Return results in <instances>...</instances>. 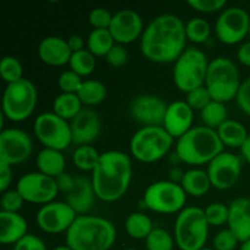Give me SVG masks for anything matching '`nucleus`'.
<instances>
[{"instance_id": "18", "label": "nucleus", "mask_w": 250, "mask_h": 250, "mask_svg": "<svg viewBox=\"0 0 250 250\" xmlns=\"http://www.w3.org/2000/svg\"><path fill=\"white\" fill-rule=\"evenodd\" d=\"M144 29L146 28L141 15L134 10L126 9L114 14L109 31L114 37L115 43L125 45L142 38Z\"/></svg>"}, {"instance_id": "11", "label": "nucleus", "mask_w": 250, "mask_h": 250, "mask_svg": "<svg viewBox=\"0 0 250 250\" xmlns=\"http://www.w3.org/2000/svg\"><path fill=\"white\" fill-rule=\"evenodd\" d=\"M33 131L37 139L45 148L62 151L73 143L70 122L61 119L53 111L43 112L37 116L33 124Z\"/></svg>"}, {"instance_id": "25", "label": "nucleus", "mask_w": 250, "mask_h": 250, "mask_svg": "<svg viewBox=\"0 0 250 250\" xmlns=\"http://www.w3.org/2000/svg\"><path fill=\"white\" fill-rule=\"evenodd\" d=\"M38 172L49 177L56 178L59 175L65 172L66 160L62 151L55 150V149L44 148L39 151L36 159Z\"/></svg>"}, {"instance_id": "53", "label": "nucleus", "mask_w": 250, "mask_h": 250, "mask_svg": "<svg viewBox=\"0 0 250 250\" xmlns=\"http://www.w3.org/2000/svg\"><path fill=\"white\" fill-rule=\"evenodd\" d=\"M241 154H242V158L247 161V163L250 164V134L247 138L246 143L243 144V146L241 148Z\"/></svg>"}, {"instance_id": "28", "label": "nucleus", "mask_w": 250, "mask_h": 250, "mask_svg": "<svg viewBox=\"0 0 250 250\" xmlns=\"http://www.w3.org/2000/svg\"><path fill=\"white\" fill-rule=\"evenodd\" d=\"M82 102L77 94L61 93L54 99L53 112L70 122L83 110Z\"/></svg>"}, {"instance_id": "29", "label": "nucleus", "mask_w": 250, "mask_h": 250, "mask_svg": "<svg viewBox=\"0 0 250 250\" xmlns=\"http://www.w3.org/2000/svg\"><path fill=\"white\" fill-rule=\"evenodd\" d=\"M125 229L131 238L146 241V237L154 229L153 221L144 212H132L127 216L126 221H125Z\"/></svg>"}, {"instance_id": "31", "label": "nucleus", "mask_w": 250, "mask_h": 250, "mask_svg": "<svg viewBox=\"0 0 250 250\" xmlns=\"http://www.w3.org/2000/svg\"><path fill=\"white\" fill-rule=\"evenodd\" d=\"M115 39L109 29H93L87 39V49L97 56H106L115 45Z\"/></svg>"}, {"instance_id": "16", "label": "nucleus", "mask_w": 250, "mask_h": 250, "mask_svg": "<svg viewBox=\"0 0 250 250\" xmlns=\"http://www.w3.org/2000/svg\"><path fill=\"white\" fill-rule=\"evenodd\" d=\"M33 151V142L28 133L19 128L0 132V163L10 166L24 163Z\"/></svg>"}, {"instance_id": "55", "label": "nucleus", "mask_w": 250, "mask_h": 250, "mask_svg": "<svg viewBox=\"0 0 250 250\" xmlns=\"http://www.w3.org/2000/svg\"><path fill=\"white\" fill-rule=\"evenodd\" d=\"M53 250H72L71 248H68L67 246H59L56 248H54Z\"/></svg>"}, {"instance_id": "27", "label": "nucleus", "mask_w": 250, "mask_h": 250, "mask_svg": "<svg viewBox=\"0 0 250 250\" xmlns=\"http://www.w3.org/2000/svg\"><path fill=\"white\" fill-rule=\"evenodd\" d=\"M220 141L224 146H229L232 149H241L246 143L249 133L243 124L236 120H227L219 128L216 129Z\"/></svg>"}, {"instance_id": "22", "label": "nucleus", "mask_w": 250, "mask_h": 250, "mask_svg": "<svg viewBox=\"0 0 250 250\" xmlns=\"http://www.w3.org/2000/svg\"><path fill=\"white\" fill-rule=\"evenodd\" d=\"M38 55L39 59L46 65L60 67L70 62L72 51L68 46L67 39L50 36L42 39L38 45Z\"/></svg>"}, {"instance_id": "23", "label": "nucleus", "mask_w": 250, "mask_h": 250, "mask_svg": "<svg viewBox=\"0 0 250 250\" xmlns=\"http://www.w3.org/2000/svg\"><path fill=\"white\" fill-rule=\"evenodd\" d=\"M229 208V229L238 238L239 243H243L250 239V199L237 198L232 200Z\"/></svg>"}, {"instance_id": "38", "label": "nucleus", "mask_w": 250, "mask_h": 250, "mask_svg": "<svg viewBox=\"0 0 250 250\" xmlns=\"http://www.w3.org/2000/svg\"><path fill=\"white\" fill-rule=\"evenodd\" d=\"M209 226L221 227L229 222V208L224 203H211L204 209Z\"/></svg>"}, {"instance_id": "15", "label": "nucleus", "mask_w": 250, "mask_h": 250, "mask_svg": "<svg viewBox=\"0 0 250 250\" xmlns=\"http://www.w3.org/2000/svg\"><path fill=\"white\" fill-rule=\"evenodd\" d=\"M78 216L66 202H51L38 210L36 222L42 231L49 234L66 233Z\"/></svg>"}, {"instance_id": "33", "label": "nucleus", "mask_w": 250, "mask_h": 250, "mask_svg": "<svg viewBox=\"0 0 250 250\" xmlns=\"http://www.w3.org/2000/svg\"><path fill=\"white\" fill-rule=\"evenodd\" d=\"M200 117L205 127L216 131L225 121H227V107L225 103L212 100L200 111Z\"/></svg>"}, {"instance_id": "7", "label": "nucleus", "mask_w": 250, "mask_h": 250, "mask_svg": "<svg viewBox=\"0 0 250 250\" xmlns=\"http://www.w3.org/2000/svg\"><path fill=\"white\" fill-rule=\"evenodd\" d=\"M173 142L163 126L142 127L132 136L129 151L141 163L153 164L167 155Z\"/></svg>"}, {"instance_id": "47", "label": "nucleus", "mask_w": 250, "mask_h": 250, "mask_svg": "<svg viewBox=\"0 0 250 250\" xmlns=\"http://www.w3.org/2000/svg\"><path fill=\"white\" fill-rule=\"evenodd\" d=\"M236 102L239 109L250 117V76L242 82Z\"/></svg>"}, {"instance_id": "20", "label": "nucleus", "mask_w": 250, "mask_h": 250, "mask_svg": "<svg viewBox=\"0 0 250 250\" xmlns=\"http://www.w3.org/2000/svg\"><path fill=\"white\" fill-rule=\"evenodd\" d=\"M194 110L186 100H177L168 104L163 127L173 139H180L193 128Z\"/></svg>"}, {"instance_id": "52", "label": "nucleus", "mask_w": 250, "mask_h": 250, "mask_svg": "<svg viewBox=\"0 0 250 250\" xmlns=\"http://www.w3.org/2000/svg\"><path fill=\"white\" fill-rule=\"evenodd\" d=\"M168 176H170V181H172L175 183H180L181 185L183 176H185V171L181 167H178V166H172V168L168 172Z\"/></svg>"}, {"instance_id": "39", "label": "nucleus", "mask_w": 250, "mask_h": 250, "mask_svg": "<svg viewBox=\"0 0 250 250\" xmlns=\"http://www.w3.org/2000/svg\"><path fill=\"white\" fill-rule=\"evenodd\" d=\"M186 102L194 111H202L204 107H207L212 102V97L209 90H208V88L203 85V87H199L197 89H193L192 92L187 93Z\"/></svg>"}, {"instance_id": "36", "label": "nucleus", "mask_w": 250, "mask_h": 250, "mask_svg": "<svg viewBox=\"0 0 250 250\" xmlns=\"http://www.w3.org/2000/svg\"><path fill=\"white\" fill-rule=\"evenodd\" d=\"M175 243V237L160 227L154 229L146 239V250H173Z\"/></svg>"}, {"instance_id": "51", "label": "nucleus", "mask_w": 250, "mask_h": 250, "mask_svg": "<svg viewBox=\"0 0 250 250\" xmlns=\"http://www.w3.org/2000/svg\"><path fill=\"white\" fill-rule=\"evenodd\" d=\"M67 43L72 53H77V51L83 50L85 46L84 39L81 36H78V34H72V36L67 39Z\"/></svg>"}, {"instance_id": "19", "label": "nucleus", "mask_w": 250, "mask_h": 250, "mask_svg": "<svg viewBox=\"0 0 250 250\" xmlns=\"http://www.w3.org/2000/svg\"><path fill=\"white\" fill-rule=\"evenodd\" d=\"M72 142L76 146H92L99 138L102 121L94 110L83 109L77 116L70 121Z\"/></svg>"}, {"instance_id": "14", "label": "nucleus", "mask_w": 250, "mask_h": 250, "mask_svg": "<svg viewBox=\"0 0 250 250\" xmlns=\"http://www.w3.org/2000/svg\"><path fill=\"white\" fill-rule=\"evenodd\" d=\"M207 172L212 187L219 190L231 189L242 175V158L231 151H222L208 165Z\"/></svg>"}, {"instance_id": "8", "label": "nucleus", "mask_w": 250, "mask_h": 250, "mask_svg": "<svg viewBox=\"0 0 250 250\" xmlns=\"http://www.w3.org/2000/svg\"><path fill=\"white\" fill-rule=\"evenodd\" d=\"M209 63L207 54L203 50L193 46L186 49L173 66L172 75L176 87L187 94L205 85Z\"/></svg>"}, {"instance_id": "26", "label": "nucleus", "mask_w": 250, "mask_h": 250, "mask_svg": "<svg viewBox=\"0 0 250 250\" xmlns=\"http://www.w3.org/2000/svg\"><path fill=\"white\" fill-rule=\"evenodd\" d=\"M181 186H182L186 194L195 198L205 195L212 187L211 181H210L207 171L197 167L186 171Z\"/></svg>"}, {"instance_id": "42", "label": "nucleus", "mask_w": 250, "mask_h": 250, "mask_svg": "<svg viewBox=\"0 0 250 250\" xmlns=\"http://www.w3.org/2000/svg\"><path fill=\"white\" fill-rule=\"evenodd\" d=\"M112 17L114 15L105 7H95L89 12L88 20L94 29H109Z\"/></svg>"}, {"instance_id": "44", "label": "nucleus", "mask_w": 250, "mask_h": 250, "mask_svg": "<svg viewBox=\"0 0 250 250\" xmlns=\"http://www.w3.org/2000/svg\"><path fill=\"white\" fill-rule=\"evenodd\" d=\"M187 4L198 12L214 14V12L224 11L227 2L226 0H189Z\"/></svg>"}, {"instance_id": "30", "label": "nucleus", "mask_w": 250, "mask_h": 250, "mask_svg": "<svg viewBox=\"0 0 250 250\" xmlns=\"http://www.w3.org/2000/svg\"><path fill=\"white\" fill-rule=\"evenodd\" d=\"M77 95L83 105L95 106V105L102 104L106 99L107 89L104 83H102L100 81L85 80L83 81L82 87L78 90Z\"/></svg>"}, {"instance_id": "57", "label": "nucleus", "mask_w": 250, "mask_h": 250, "mask_svg": "<svg viewBox=\"0 0 250 250\" xmlns=\"http://www.w3.org/2000/svg\"><path fill=\"white\" fill-rule=\"evenodd\" d=\"M124 250H137V249H133V248H127V249H124Z\"/></svg>"}, {"instance_id": "54", "label": "nucleus", "mask_w": 250, "mask_h": 250, "mask_svg": "<svg viewBox=\"0 0 250 250\" xmlns=\"http://www.w3.org/2000/svg\"><path fill=\"white\" fill-rule=\"evenodd\" d=\"M239 250H250V239L241 243V248H239Z\"/></svg>"}, {"instance_id": "4", "label": "nucleus", "mask_w": 250, "mask_h": 250, "mask_svg": "<svg viewBox=\"0 0 250 250\" xmlns=\"http://www.w3.org/2000/svg\"><path fill=\"white\" fill-rule=\"evenodd\" d=\"M224 144L216 131L205 126L193 127L185 136L177 139L176 151L182 164L192 166L209 165L224 151Z\"/></svg>"}, {"instance_id": "21", "label": "nucleus", "mask_w": 250, "mask_h": 250, "mask_svg": "<svg viewBox=\"0 0 250 250\" xmlns=\"http://www.w3.org/2000/svg\"><path fill=\"white\" fill-rule=\"evenodd\" d=\"M95 199L98 198L92 180L85 176H75V185L72 189L65 194V202L77 215H87L94 207Z\"/></svg>"}, {"instance_id": "56", "label": "nucleus", "mask_w": 250, "mask_h": 250, "mask_svg": "<svg viewBox=\"0 0 250 250\" xmlns=\"http://www.w3.org/2000/svg\"><path fill=\"white\" fill-rule=\"evenodd\" d=\"M200 250H215L214 248H203V249H200Z\"/></svg>"}, {"instance_id": "45", "label": "nucleus", "mask_w": 250, "mask_h": 250, "mask_svg": "<svg viewBox=\"0 0 250 250\" xmlns=\"http://www.w3.org/2000/svg\"><path fill=\"white\" fill-rule=\"evenodd\" d=\"M105 60L111 67L120 68L126 65L127 61H128V53L124 45L116 43L112 46L111 50L107 53V55L105 56Z\"/></svg>"}, {"instance_id": "17", "label": "nucleus", "mask_w": 250, "mask_h": 250, "mask_svg": "<svg viewBox=\"0 0 250 250\" xmlns=\"http://www.w3.org/2000/svg\"><path fill=\"white\" fill-rule=\"evenodd\" d=\"M168 104L154 94H141L129 104V115L143 127L163 126Z\"/></svg>"}, {"instance_id": "34", "label": "nucleus", "mask_w": 250, "mask_h": 250, "mask_svg": "<svg viewBox=\"0 0 250 250\" xmlns=\"http://www.w3.org/2000/svg\"><path fill=\"white\" fill-rule=\"evenodd\" d=\"M68 66H70V70L80 75L81 77H87L92 75L93 71L95 70L97 59L88 49H83L77 53H72Z\"/></svg>"}, {"instance_id": "24", "label": "nucleus", "mask_w": 250, "mask_h": 250, "mask_svg": "<svg viewBox=\"0 0 250 250\" xmlns=\"http://www.w3.org/2000/svg\"><path fill=\"white\" fill-rule=\"evenodd\" d=\"M28 234V225L20 212L0 211V243L16 244Z\"/></svg>"}, {"instance_id": "6", "label": "nucleus", "mask_w": 250, "mask_h": 250, "mask_svg": "<svg viewBox=\"0 0 250 250\" xmlns=\"http://www.w3.org/2000/svg\"><path fill=\"white\" fill-rule=\"evenodd\" d=\"M241 84V73L234 61L225 56L210 61L205 87L211 94L212 100L226 104L236 99Z\"/></svg>"}, {"instance_id": "5", "label": "nucleus", "mask_w": 250, "mask_h": 250, "mask_svg": "<svg viewBox=\"0 0 250 250\" xmlns=\"http://www.w3.org/2000/svg\"><path fill=\"white\" fill-rule=\"evenodd\" d=\"M209 224L204 209L186 207L178 212L173 229L176 246L181 250H200L205 248L209 237Z\"/></svg>"}, {"instance_id": "48", "label": "nucleus", "mask_w": 250, "mask_h": 250, "mask_svg": "<svg viewBox=\"0 0 250 250\" xmlns=\"http://www.w3.org/2000/svg\"><path fill=\"white\" fill-rule=\"evenodd\" d=\"M56 186L59 188V192L63 193V195L67 194L71 189H72L73 185H75V176L71 175L68 172H62L55 178Z\"/></svg>"}, {"instance_id": "40", "label": "nucleus", "mask_w": 250, "mask_h": 250, "mask_svg": "<svg viewBox=\"0 0 250 250\" xmlns=\"http://www.w3.org/2000/svg\"><path fill=\"white\" fill-rule=\"evenodd\" d=\"M83 80L80 75L73 72L72 70L63 71L59 76L58 84L62 93H70V94H77L78 90L82 87Z\"/></svg>"}, {"instance_id": "1", "label": "nucleus", "mask_w": 250, "mask_h": 250, "mask_svg": "<svg viewBox=\"0 0 250 250\" xmlns=\"http://www.w3.org/2000/svg\"><path fill=\"white\" fill-rule=\"evenodd\" d=\"M186 23L178 16L163 14L149 22L141 38V51L155 63L175 62L186 50Z\"/></svg>"}, {"instance_id": "37", "label": "nucleus", "mask_w": 250, "mask_h": 250, "mask_svg": "<svg viewBox=\"0 0 250 250\" xmlns=\"http://www.w3.org/2000/svg\"><path fill=\"white\" fill-rule=\"evenodd\" d=\"M0 75L7 84L15 83L23 78V66L19 59L14 56H4L0 62Z\"/></svg>"}, {"instance_id": "9", "label": "nucleus", "mask_w": 250, "mask_h": 250, "mask_svg": "<svg viewBox=\"0 0 250 250\" xmlns=\"http://www.w3.org/2000/svg\"><path fill=\"white\" fill-rule=\"evenodd\" d=\"M38 92L36 85L27 78L10 83L2 95V116L12 122H22L28 119L36 109Z\"/></svg>"}, {"instance_id": "58", "label": "nucleus", "mask_w": 250, "mask_h": 250, "mask_svg": "<svg viewBox=\"0 0 250 250\" xmlns=\"http://www.w3.org/2000/svg\"><path fill=\"white\" fill-rule=\"evenodd\" d=\"M249 38H250V22H249Z\"/></svg>"}, {"instance_id": "46", "label": "nucleus", "mask_w": 250, "mask_h": 250, "mask_svg": "<svg viewBox=\"0 0 250 250\" xmlns=\"http://www.w3.org/2000/svg\"><path fill=\"white\" fill-rule=\"evenodd\" d=\"M14 250H48L43 239L28 233L14 246Z\"/></svg>"}, {"instance_id": "2", "label": "nucleus", "mask_w": 250, "mask_h": 250, "mask_svg": "<svg viewBox=\"0 0 250 250\" xmlns=\"http://www.w3.org/2000/svg\"><path fill=\"white\" fill-rule=\"evenodd\" d=\"M132 175V161L126 153L120 150L102 153L90 177L98 199L105 203L121 199L131 186Z\"/></svg>"}, {"instance_id": "43", "label": "nucleus", "mask_w": 250, "mask_h": 250, "mask_svg": "<svg viewBox=\"0 0 250 250\" xmlns=\"http://www.w3.org/2000/svg\"><path fill=\"white\" fill-rule=\"evenodd\" d=\"M239 241L229 229H222L215 236L212 241V248L215 250H234Z\"/></svg>"}, {"instance_id": "13", "label": "nucleus", "mask_w": 250, "mask_h": 250, "mask_svg": "<svg viewBox=\"0 0 250 250\" xmlns=\"http://www.w3.org/2000/svg\"><path fill=\"white\" fill-rule=\"evenodd\" d=\"M16 189L24 202L39 204L42 207L54 202L59 194L55 178L43 175L38 171L22 176L17 182Z\"/></svg>"}, {"instance_id": "50", "label": "nucleus", "mask_w": 250, "mask_h": 250, "mask_svg": "<svg viewBox=\"0 0 250 250\" xmlns=\"http://www.w3.org/2000/svg\"><path fill=\"white\" fill-rule=\"evenodd\" d=\"M237 59L243 66L250 67V41L244 42L237 50Z\"/></svg>"}, {"instance_id": "12", "label": "nucleus", "mask_w": 250, "mask_h": 250, "mask_svg": "<svg viewBox=\"0 0 250 250\" xmlns=\"http://www.w3.org/2000/svg\"><path fill=\"white\" fill-rule=\"evenodd\" d=\"M250 15L238 6L227 7L221 11L215 24L217 39L226 45H234L249 36Z\"/></svg>"}, {"instance_id": "41", "label": "nucleus", "mask_w": 250, "mask_h": 250, "mask_svg": "<svg viewBox=\"0 0 250 250\" xmlns=\"http://www.w3.org/2000/svg\"><path fill=\"white\" fill-rule=\"evenodd\" d=\"M24 199L22 195L17 192V189H9L2 193L0 199V211L5 212H20L23 208Z\"/></svg>"}, {"instance_id": "49", "label": "nucleus", "mask_w": 250, "mask_h": 250, "mask_svg": "<svg viewBox=\"0 0 250 250\" xmlns=\"http://www.w3.org/2000/svg\"><path fill=\"white\" fill-rule=\"evenodd\" d=\"M12 181V170L11 166L7 164L0 163V192L4 193L9 190L10 185Z\"/></svg>"}, {"instance_id": "3", "label": "nucleus", "mask_w": 250, "mask_h": 250, "mask_svg": "<svg viewBox=\"0 0 250 250\" xmlns=\"http://www.w3.org/2000/svg\"><path fill=\"white\" fill-rule=\"evenodd\" d=\"M65 239L72 250H110L116 241V229L105 217L80 215Z\"/></svg>"}, {"instance_id": "35", "label": "nucleus", "mask_w": 250, "mask_h": 250, "mask_svg": "<svg viewBox=\"0 0 250 250\" xmlns=\"http://www.w3.org/2000/svg\"><path fill=\"white\" fill-rule=\"evenodd\" d=\"M187 41L194 44H203L211 36V27L207 20L202 17H193L186 23Z\"/></svg>"}, {"instance_id": "10", "label": "nucleus", "mask_w": 250, "mask_h": 250, "mask_svg": "<svg viewBox=\"0 0 250 250\" xmlns=\"http://www.w3.org/2000/svg\"><path fill=\"white\" fill-rule=\"evenodd\" d=\"M187 194L180 183L158 181L149 186L143 195L146 209L158 214H178L185 209Z\"/></svg>"}, {"instance_id": "32", "label": "nucleus", "mask_w": 250, "mask_h": 250, "mask_svg": "<svg viewBox=\"0 0 250 250\" xmlns=\"http://www.w3.org/2000/svg\"><path fill=\"white\" fill-rule=\"evenodd\" d=\"M102 154L92 146H77L73 151L72 161L78 170L83 172H93L99 163Z\"/></svg>"}]
</instances>
